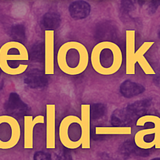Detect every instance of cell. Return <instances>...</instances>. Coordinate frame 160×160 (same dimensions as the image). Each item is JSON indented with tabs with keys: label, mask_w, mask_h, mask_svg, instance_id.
Here are the masks:
<instances>
[{
	"label": "cell",
	"mask_w": 160,
	"mask_h": 160,
	"mask_svg": "<svg viewBox=\"0 0 160 160\" xmlns=\"http://www.w3.org/2000/svg\"><path fill=\"white\" fill-rule=\"evenodd\" d=\"M59 138L68 149L90 148V105H81V118L69 115L61 120L59 126Z\"/></svg>",
	"instance_id": "1"
},
{
	"label": "cell",
	"mask_w": 160,
	"mask_h": 160,
	"mask_svg": "<svg viewBox=\"0 0 160 160\" xmlns=\"http://www.w3.org/2000/svg\"><path fill=\"white\" fill-rule=\"evenodd\" d=\"M122 52L117 44L109 41L99 42L89 55L93 69L97 73L109 76L117 73L122 64Z\"/></svg>",
	"instance_id": "2"
},
{
	"label": "cell",
	"mask_w": 160,
	"mask_h": 160,
	"mask_svg": "<svg viewBox=\"0 0 160 160\" xmlns=\"http://www.w3.org/2000/svg\"><path fill=\"white\" fill-rule=\"evenodd\" d=\"M56 61L60 70L70 76L83 73L88 67L89 55L87 48L78 42H67L59 48Z\"/></svg>",
	"instance_id": "3"
},
{
	"label": "cell",
	"mask_w": 160,
	"mask_h": 160,
	"mask_svg": "<svg viewBox=\"0 0 160 160\" xmlns=\"http://www.w3.org/2000/svg\"><path fill=\"white\" fill-rule=\"evenodd\" d=\"M29 54L25 45L17 41L3 44L0 48V69L4 73L17 76L24 73L28 65Z\"/></svg>",
	"instance_id": "4"
},
{
	"label": "cell",
	"mask_w": 160,
	"mask_h": 160,
	"mask_svg": "<svg viewBox=\"0 0 160 160\" xmlns=\"http://www.w3.org/2000/svg\"><path fill=\"white\" fill-rule=\"evenodd\" d=\"M135 30L125 31V73L127 75L135 74V64L137 62L145 74L155 75V70L144 57V54L152 48L155 42H144L140 48L135 51Z\"/></svg>",
	"instance_id": "5"
},
{
	"label": "cell",
	"mask_w": 160,
	"mask_h": 160,
	"mask_svg": "<svg viewBox=\"0 0 160 160\" xmlns=\"http://www.w3.org/2000/svg\"><path fill=\"white\" fill-rule=\"evenodd\" d=\"M21 136L17 120L11 116H0V149L13 148L18 144Z\"/></svg>",
	"instance_id": "6"
},
{
	"label": "cell",
	"mask_w": 160,
	"mask_h": 160,
	"mask_svg": "<svg viewBox=\"0 0 160 160\" xmlns=\"http://www.w3.org/2000/svg\"><path fill=\"white\" fill-rule=\"evenodd\" d=\"M147 123H152L153 128L141 130L135 134L134 142L136 147L142 149V147L145 142V138L151 134H155V142L156 149H160V117L154 115L143 116L136 120V125L137 127H143Z\"/></svg>",
	"instance_id": "7"
},
{
	"label": "cell",
	"mask_w": 160,
	"mask_h": 160,
	"mask_svg": "<svg viewBox=\"0 0 160 160\" xmlns=\"http://www.w3.org/2000/svg\"><path fill=\"white\" fill-rule=\"evenodd\" d=\"M45 148L53 149L56 147V106H45Z\"/></svg>",
	"instance_id": "8"
},
{
	"label": "cell",
	"mask_w": 160,
	"mask_h": 160,
	"mask_svg": "<svg viewBox=\"0 0 160 160\" xmlns=\"http://www.w3.org/2000/svg\"><path fill=\"white\" fill-rule=\"evenodd\" d=\"M45 119L42 115H39L35 117L32 116L24 117V148L32 149L34 147L33 143V132L34 128L37 124L45 123Z\"/></svg>",
	"instance_id": "9"
},
{
	"label": "cell",
	"mask_w": 160,
	"mask_h": 160,
	"mask_svg": "<svg viewBox=\"0 0 160 160\" xmlns=\"http://www.w3.org/2000/svg\"><path fill=\"white\" fill-rule=\"evenodd\" d=\"M54 30H45V74L54 73Z\"/></svg>",
	"instance_id": "10"
},
{
	"label": "cell",
	"mask_w": 160,
	"mask_h": 160,
	"mask_svg": "<svg viewBox=\"0 0 160 160\" xmlns=\"http://www.w3.org/2000/svg\"><path fill=\"white\" fill-rule=\"evenodd\" d=\"M97 135H130L132 128L130 127H97Z\"/></svg>",
	"instance_id": "11"
},
{
	"label": "cell",
	"mask_w": 160,
	"mask_h": 160,
	"mask_svg": "<svg viewBox=\"0 0 160 160\" xmlns=\"http://www.w3.org/2000/svg\"><path fill=\"white\" fill-rule=\"evenodd\" d=\"M70 13L75 19H83L87 17L89 12V6L83 1H77L70 6Z\"/></svg>",
	"instance_id": "12"
},
{
	"label": "cell",
	"mask_w": 160,
	"mask_h": 160,
	"mask_svg": "<svg viewBox=\"0 0 160 160\" xmlns=\"http://www.w3.org/2000/svg\"><path fill=\"white\" fill-rule=\"evenodd\" d=\"M34 160H51V159H50V155L46 154V153L42 152H37L35 154Z\"/></svg>",
	"instance_id": "13"
},
{
	"label": "cell",
	"mask_w": 160,
	"mask_h": 160,
	"mask_svg": "<svg viewBox=\"0 0 160 160\" xmlns=\"http://www.w3.org/2000/svg\"><path fill=\"white\" fill-rule=\"evenodd\" d=\"M152 160H160V159H152Z\"/></svg>",
	"instance_id": "14"
}]
</instances>
